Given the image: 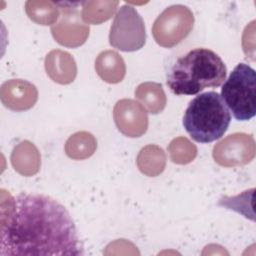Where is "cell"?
Wrapping results in <instances>:
<instances>
[{
    "label": "cell",
    "instance_id": "cell-3",
    "mask_svg": "<svg viewBox=\"0 0 256 256\" xmlns=\"http://www.w3.org/2000/svg\"><path fill=\"white\" fill-rule=\"evenodd\" d=\"M231 113L220 94L214 91L197 95L183 116V126L196 142L209 143L221 138L227 131Z\"/></svg>",
    "mask_w": 256,
    "mask_h": 256
},
{
    "label": "cell",
    "instance_id": "cell-5",
    "mask_svg": "<svg viewBox=\"0 0 256 256\" xmlns=\"http://www.w3.org/2000/svg\"><path fill=\"white\" fill-rule=\"evenodd\" d=\"M146 40L145 27L139 13L129 5H123L117 12L110 28L109 42L121 51H136Z\"/></svg>",
    "mask_w": 256,
    "mask_h": 256
},
{
    "label": "cell",
    "instance_id": "cell-1",
    "mask_svg": "<svg viewBox=\"0 0 256 256\" xmlns=\"http://www.w3.org/2000/svg\"><path fill=\"white\" fill-rule=\"evenodd\" d=\"M0 256L84 255L75 223L55 199L38 193L10 197L2 215Z\"/></svg>",
    "mask_w": 256,
    "mask_h": 256
},
{
    "label": "cell",
    "instance_id": "cell-4",
    "mask_svg": "<svg viewBox=\"0 0 256 256\" xmlns=\"http://www.w3.org/2000/svg\"><path fill=\"white\" fill-rule=\"evenodd\" d=\"M221 98L238 121H248L256 114V72L248 64L239 63L224 81Z\"/></svg>",
    "mask_w": 256,
    "mask_h": 256
},
{
    "label": "cell",
    "instance_id": "cell-2",
    "mask_svg": "<svg viewBox=\"0 0 256 256\" xmlns=\"http://www.w3.org/2000/svg\"><path fill=\"white\" fill-rule=\"evenodd\" d=\"M226 75L227 68L218 54L207 48H195L174 62L166 84L176 95H196L205 88L221 86Z\"/></svg>",
    "mask_w": 256,
    "mask_h": 256
}]
</instances>
